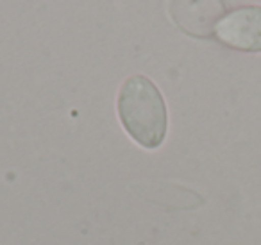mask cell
<instances>
[{
    "instance_id": "obj_2",
    "label": "cell",
    "mask_w": 261,
    "mask_h": 245,
    "mask_svg": "<svg viewBox=\"0 0 261 245\" xmlns=\"http://www.w3.org/2000/svg\"><path fill=\"white\" fill-rule=\"evenodd\" d=\"M218 41L242 52H261V6H242L220 18Z\"/></svg>"
},
{
    "instance_id": "obj_1",
    "label": "cell",
    "mask_w": 261,
    "mask_h": 245,
    "mask_svg": "<svg viewBox=\"0 0 261 245\" xmlns=\"http://www.w3.org/2000/svg\"><path fill=\"white\" fill-rule=\"evenodd\" d=\"M116 111L125 133L140 147H161L168 131V111L160 88L149 77L136 74L123 81L116 99Z\"/></svg>"
},
{
    "instance_id": "obj_3",
    "label": "cell",
    "mask_w": 261,
    "mask_h": 245,
    "mask_svg": "<svg viewBox=\"0 0 261 245\" xmlns=\"http://www.w3.org/2000/svg\"><path fill=\"white\" fill-rule=\"evenodd\" d=\"M172 18L192 36H207L220 22L224 13L222 0H174L170 6Z\"/></svg>"
}]
</instances>
